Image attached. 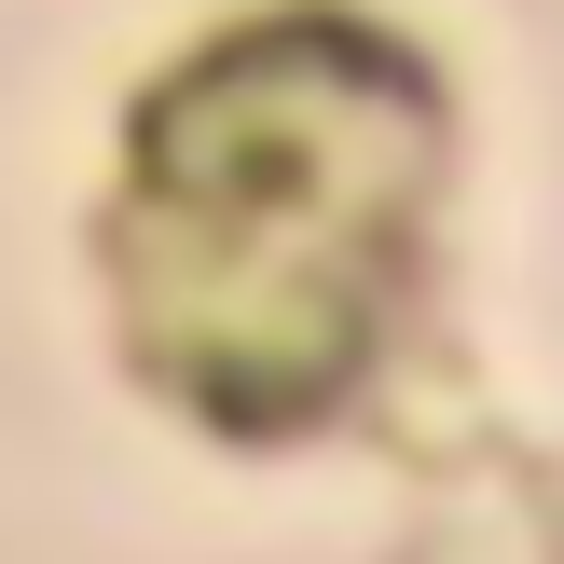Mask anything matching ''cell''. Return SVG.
Listing matches in <instances>:
<instances>
[{
    "mask_svg": "<svg viewBox=\"0 0 564 564\" xmlns=\"http://www.w3.org/2000/svg\"><path fill=\"white\" fill-rule=\"evenodd\" d=\"M455 165V97L345 0L235 14L138 97L110 193L124 345L193 427L303 441L372 386Z\"/></svg>",
    "mask_w": 564,
    "mask_h": 564,
    "instance_id": "obj_1",
    "label": "cell"
}]
</instances>
